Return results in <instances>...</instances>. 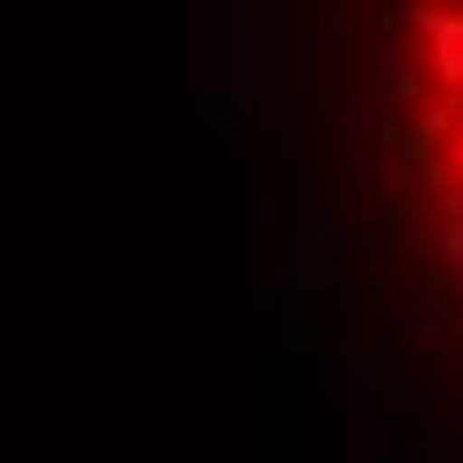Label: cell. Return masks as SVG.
I'll return each instance as SVG.
<instances>
[{
    "mask_svg": "<svg viewBox=\"0 0 463 463\" xmlns=\"http://www.w3.org/2000/svg\"><path fill=\"white\" fill-rule=\"evenodd\" d=\"M456 279H463V272H423V279H416V296H408V344H416V352H439V344H463Z\"/></svg>",
    "mask_w": 463,
    "mask_h": 463,
    "instance_id": "6da1fadb",
    "label": "cell"
},
{
    "mask_svg": "<svg viewBox=\"0 0 463 463\" xmlns=\"http://www.w3.org/2000/svg\"><path fill=\"white\" fill-rule=\"evenodd\" d=\"M408 24L423 33V64H431V80L439 89H463V8H439V0H416L408 8Z\"/></svg>",
    "mask_w": 463,
    "mask_h": 463,
    "instance_id": "7a4b0ae2",
    "label": "cell"
},
{
    "mask_svg": "<svg viewBox=\"0 0 463 463\" xmlns=\"http://www.w3.org/2000/svg\"><path fill=\"white\" fill-rule=\"evenodd\" d=\"M360 248H368V264H400V256H416V216H408V200H383L360 232Z\"/></svg>",
    "mask_w": 463,
    "mask_h": 463,
    "instance_id": "3957f363",
    "label": "cell"
},
{
    "mask_svg": "<svg viewBox=\"0 0 463 463\" xmlns=\"http://www.w3.org/2000/svg\"><path fill=\"white\" fill-rule=\"evenodd\" d=\"M288 352H335V312H327V288H296V312H288Z\"/></svg>",
    "mask_w": 463,
    "mask_h": 463,
    "instance_id": "277c9868",
    "label": "cell"
},
{
    "mask_svg": "<svg viewBox=\"0 0 463 463\" xmlns=\"http://www.w3.org/2000/svg\"><path fill=\"white\" fill-rule=\"evenodd\" d=\"M375 96H383V104H400V112H416V104H423V72H416V56H408V41H400V33H392V48H383Z\"/></svg>",
    "mask_w": 463,
    "mask_h": 463,
    "instance_id": "5b68a950",
    "label": "cell"
},
{
    "mask_svg": "<svg viewBox=\"0 0 463 463\" xmlns=\"http://www.w3.org/2000/svg\"><path fill=\"white\" fill-rule=\"evenodd\" d=\"M431 208H439V240H431V248H439V264H448V272H463V184L439 192Z\"/></svg>",
    "mask_w": 463,
    "mask_h": 463,
    "instance_id": "8992f818",
    "label": "cell"
},
{
    "mask_svg": "<svg viewBox=\"0 0 463 463\" xmlns=\"http://www.w3.org/2000/svg\"><path fill=\"white\" fill-rule=\"evenodd\" d=\"M216 120H224V137H232V144L256 137V104H248V89H232L224 104H216Z\"/></svg>",
    "mask_w": 463,
    "mask_h": 463,
    "instance_id": "52a82bcc",
    "label": "cell"
},
{
    "mask_svg": "<svg viewBox=\"0 0 463 463\" xmlns=\"http://www.w3.org/2000/svg\"><path fill=\"white\" fill-rule=\"evenodd\" d=\"M304 24H312L320 41H335V33H344V0H304Z\"/></svg>",
    "mask_w": 463,
    "mask_h": 463,
    "instance_id": "ba28073f",
    "label": "cell"
},
{
    "mask_svg": "<svg viewBox=\"0 0 463 463\" xmlns=\"http://www.w3.org/2000/svg\"><path fill=\"white\" fill-rule=\"evenodd\" d=\"M448 160H456V176H463V128H456V137H448Z\"/></svg>",
    "mask_w": 463,
    "mask_h": 463,
    "instance_id": "9c48e42d",
    "label": "cell"
}]
</instances>
